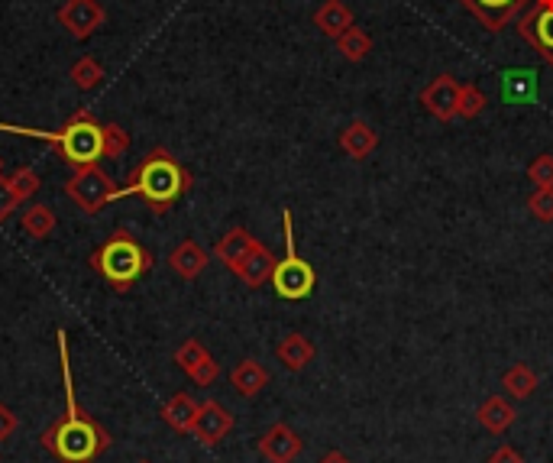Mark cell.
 <instances>
[{
	"mask_svg": "<svg viewBox=\"0 0 553 463\" xmlns=\"http://www.w3.org/2000/svg\"><path fill=\"white\" fill-rule=\"evenodd\" d=\"M59 360H62V389H65V415L55 418L43 431V447L55 454L62 463H91L98 454L110 447L107 431L91 421L78 408L75 399V383H72V357H68V334L59 331Z\"/></svg>",
	"mask_w": 553,
	"mask_h": 463,
	"instance_id": "6da1fadb",
	"label": "cell"
},
{
	"mask_svg": "<svg viewBox=\"0 0 553 463\" xmlns=\"http://www.w3.org/2000/svg\"><path fill=\"white\" fill-rule=\"evenodd\" d=\"M13 431H17V415L7 405H0V441H7Z\"/></svg>",
	"mask_w": 553,
	"mask_h": 463,
	"instance_id": "1f68e13d",
	"label": "cell"
},
{
	"mask_svg": "<svg viewBox=\"0 0 553 463\" xmlns=\"http://www.w3.org/2000/svg\"><path fill=\"white\" fill-rule=\"evenodd\" d=\"M256 243H259V240H256L246 227H233V230H227V234L217 240L214 256H217V260L233 272V269H237V266L243 263V256L256 247Z\"/></svg>",
	"mask_w": 553,
	"mask_h": 463,
	"instance_id": "e0dca14e",
	"label": "cell"
},
{
	"mask_svg": "<svg viewBox=\"0 0 553 463\" xmlns=\"http://www.w3.org/2000/svg\"><path fill=\"white\" fill-rule=\"evenodd\" d=\"M502 94L511 104H531L537 98V72L531 68H511L502 75Z\"/></svg>",
	"mask_w": 553,
	"mask_h": 463,
	"instance_id": "44dd1931",
	"label": "cell"
},
{
	"mask_svg": "<svg viewBox=\"0 0 553 463\" xmlns=\"http://www.w3.org/2000/svg\"><path fill=\"white\" fill-rule=\"evenodd\" d=\"M201 412V405L188 396V392H175L172 399H165L162 408H159V415L162 421L169 425L172 431L178 434H191V428H195V418Z\"/></svg>",
	"mask_w": 553,
	"mask_h": 463,
	"instance_id": "5bb4252c",
	"label": "cell"
},
{
	"mask_svg": "<svg viewBox=\"0 0 553 463\" xmlns=\"http://www.w3.org/2000/svg\"><path fill=\"white\" fill-rule=\"evenodd\" d=\"M233 431V415L227 412L220 402H204L201 412L195 418V428H191V438L201 441L204 447H214L227 438V434Z\"/></svg>",
	"mask_w": 553,
	"mask_h": 463,
	"instance_id": "30bf717a",
	"label": "cell"
},
{
	"mask_svg": "<svg viewBox=\"0 0 553 463\" xmlns=\"http://www.w3.org/2000/svg\"><path fill=\"white\" fill-rule=\"evenodd\" d=\"M275 357H279V363L285 366V370L301 373V370H308V363L314 360V344L304 334L292 331V334H285L279 340V347H275Z\"/></svg>",
	"mask_w": 553,
	"mask_h": 463,
	"instance_id": "ac0fdd59",
	"label": "cell"
},
{
	"mask_svg": "<svg viewBox=\"0 0 553 463\" xmlns=\"http://www.w3.org/2000/svg\"><path fill=\"white\" fill-rule=\"evenodd\" d=\"M140 463H149V460H140Z\"/></svg>",
	"mask_w": 553,
	"mask_h": 463,
	"instance_id": "74e56055",
	"label": "cell"
},
{
	"mask_svg": "<svg viewBox=\"0 0 553 463\" xmlns=\"http://www.w3.org/2000/svg\"><path fill=\"white\" fill-rule=\"evenodd\" d=\"M282 234H285V256L282 260H275V269H272V289L285 302H301V298H308L317 285V276H314V266L308 260H301L298 250H295V224H292V211H282Z\"/></svg>",
	"mask_w": 553,
	"mask_h": 463,
	"instance_id": "5b68a950",
	"label": "cell"
},
{
	"mask_svg": "<svg viewBox=\"0 0 553 463\" xmlns=\"http://www.w3.org/2000/svg\"><path fill=\"white\" fill-rule=\"evenodd\" d=\"M207 263H211V256H207V250L201 247L198 240H182L178 247L169 253V266L175 276H182V279H198L201 272L207 269Z\"/></svg>",
	"mask_w": 553,
	"mask_h": 463,
	"instance_id": "4fadbf2b",
	"label": "cell"
},
{
	"mask_svg": "<svg viewBox=\"0 0 553 463\" xmlns=\"http://www.w3.org/2000/svg\"><path fill=\"white\" fill-rule=\"evenodd\" d=\"M456 101H460V81L450 78V75L434 78L431 85L421 91V104L437 120H453L456 117Z\"/></svg>",
	"mask_w": 553,
	"mask_h": 463,
	"instance_id": "8fae6325",
	"label": "cell"
},
{
	"mask_svg": "<svg viewBox=\"0 0 553 463\" xmlns=\"http://www.w3.org/2000/svg\"><path fill=\"white\" fill-rule=\"evenodd\" d=\"M537 46L544 49V56L553 62V10H541V17H537Z\"/></svg>",
	"mask_w": 553,
	"mask_h": 463,
	"instance_id": "f546056e",
	"label": "cell"
},
{
	"mask_svg": "<svg viewBox=\"0 0 553 463\" xmlns=\"http://www.w3.org/2000/svg\"><path fill=\"white\" fill-rule=\"evenodd\" d=\"M230 383H233V389H237L243 399H253V396H259V392L269 386V370L259 360H240L237 366H233Z\"/></svg>",
	"mask_w": 553,
	"mask_h": 463,
	"instance_id": "d6986e66",
	"label": "cell"
},
{
	"mask_svg": "<svg viewBox=\"0 0 553 463\" xmlns=\"http://www.w3.org/2000/svg\"><path fill=\"white\" fill-rule=\"evenodd\" d=\"M175 363H178V370H182L191 383L201 386V389L214 386L217 376H220V363L211 357V350H207L195 337H188L185 344L175 350Z\"/></svg>",
	"mask_w": 553,
	"mask_h": 463,
	"instance_id": "52a82bcc",
	"label": "cell"
},
{
	"mask_svg": "<svg viewBox=\"0 0 553 463\" xmlns=\"http://www.w3.org/2000/svg\"><path fill=\"white\" fill-rule=\"evenodd\" d=\"M0 133H13V136H26V140H43L59 149V156L68 166H94V162L104 159V124L94 120L88 107H81L62 130H36V127H17V124H0Z\"/></svg>",
	"mask_w": 553,
	"mask_h": 463,
	"instance_id": "3957f363",
	"label": "cell"
},
{
	"mask_svg": "<svg viewBox=\"0 0 553 463\" xmlns=\"http://www.w3.org/2000/svg\"><path fill=\"white\" fill-rule=\"evenodd\" d=\"M65 195L85 214H101L110 201H117V182L94 162V166L75 169L72 179L65 182Z\"/></svg>",
	"mask_w": 553,
	"mask_h": 463,
	"instance_id": "8992f818",
	"label": "cell"
},
{
	"mask_svg": "<svg viewBox=\"0 0 553 463\" xmlns=\"http://www.w3.org/2000/svg\"><path fill=\"white\" fill-rule=\"evenodd\" d=\"M91 269L117 292H127L136 279H143L152 269V256L140 240L130 237L127 230L110 234L98 250L91 253Z\"/></svg>",
	"mask_w": 553,
	"mask_h": 463,
	"instance_id": "277c9868",
	"label": "cell"
},
{
	"mask_svg": "<svg viewBox=\"0 0 553 463\" xmlns=\"http://www.w3.org/2000/svg\"><path fill=\"white\" fill-rule=\"evenodd\" d=\"M0 172H4V162H0Z\"/></svg>",
	"mask_w": 553,
	"mask_h": 463,
	"instance_id": "8d00e7d4",
	"label": "cell"
},
{
	"mask_svg": "<svg viewBox=\"0 0 553 463\" xmlns=\"http://www.w3.org/2000/svg\"><path fill=\"white\" fill-rule=\"evenodd\" d=\"M528 208L537 221H553V188H537L528 198Z\"/></svg>",
	"mask_w": 553,
	"mask_h": 463,
	"instance_id": "4dcf8cb0",
	"label": "cell"
},
{
	"mask_svg": "<svg viewBox=\"0 0 553 463\" xmlns=\"http://www.w3.org/2000/svg\"><path fill=\"white\" fill-rule=\"evenodd\" d=\"M130 149V133L120 124H104V159H120Z\"/></svg>",
	"mask_w": 553,
	"mask_h": 463,
	"instance_id": "4316f807",
	"label": "cell"
},
{
	"mask_svg": "<svg viewBox=\"0 0 553 463\" xmlns=\"http://www.w3.org/2000/svg\"><path fill=\"white\" fill-rule=\"evenodd\" d=\"M314 23L324 36L337 39L353 26V10L343 4V0H327V4H321V10L314 13Z\"/></svg>",
	"mask_w": 553,
	"mask_h": 463,
	"instance_id": "ffe728a7",
	"label": "cell"
},
{
	"mask_svg": "<svg viewBox=\"0 0 553 463\" xmlns=\"http://www.w3.org/2000/svg\"><path fill=\"white\" fill-rule=\"evenodd\" d=\"M541 4V10H553V0H537Z\"/></svg>",
	"mask_w": 553,
	"mask_h": 463,
	"instance_id": "d590c367",
	"label": "cell"
},
{
	"mask_svg": "<svg viewBox=\"0 0 553 463\" xmlns=\"http://www.w3.org/2000/svg\"><path fill=\"white\" fill-rule=\"evenodd\" d=\"M337 49L347 62H363L369 56V49H372V39L359 30V26H350L347 33L337 36Z\"/></svg>",
	"mask_w": 553,
	"mask_h": 463,
	"instance_id": "d4e9b609",
	"label": "cell"
},
{
	"mask_svg": "<svg viewBox=\"0 0 553 463\" xmlns=\"http://www.w3.org/2000/svg\"><path fill=\"white\" fill-rule=\"evenodd\" d=\"M476 421L489 434H505L518 421V408L511 405L505 396H489L486 402L476 408Z\"/></svg>",
	"mask_w": 553,
	"mask_h": 463,
	"instance_id": "9a60e30c",
	"label": "cell"
},
{
	"mask_svg": "<svg viewBox=\"0 0 553 463\" xmlns=\"http://www.w3.org/2000/svg\"><path fill=\"white\" fill-rule=\"evenodd\" d=\"M489 463H524V457H521L511 444H502L499 451H492Z\"/></svg>",
	"mask_w": 553,
	"mask_h": 463,
	"instance_id": "d6a6232c",
	"label": "cell"
},
{
	"mask_svg": "<svg viewBox=\"0 0 553 463\" xmlns=\"http://www.w3.org/2000/svg\"><path fill=\"white\" fill-rule=\"evenodd\" d=\"M104 20L107 10L101 7V0H65L59 7V23L75 39H91L104 26Z\"/></svg>",
	"mask_w": 553,
	"mask_h": 463,
	"instance_id": "ba28073f",
	"label": "cell"
},
{
	"mask_svg": "<svg viewBox=\"0 0 553 463\" xmlns=\"http://www.w3.org/2000/svg\"><path fill=\"white\" fill-rule=\"evenodd\" d=\"M479 4H486V7H508L511 0H479Z\"/></svg>",
	"mask_w": 553,
	"mask_h": 463,
	"instance_id": "e575fe53",
	"label": "cell"
},
{
	"mask_svg": "<svg viewBox=\"0 0 553 463\" xmlns=\"http://www.w3.org/2000/svg\"><path fill=\"white\" fill-rule=\"evenodd\" d=\"M502 389L511 399H531L541 389V376H537L528 363H515L502 373Z\"/></svg>",
	"mask_w": 553,
	"mask_h": 463,
	"instance_id": "7402d4cb",
	"label": "cell"
},
{
	"mask_svg": "<svg viewBox=\"0 0 553 463\" xmlns=\"http://www.w3.org/2000/svg\"><path fill=\"white\" fill-rule=\"evenodd\" d=\"M272 269H275V256L266 243H256V247L243 256V263L233 269L240 276V282L246 289H259V285L272 282Z\"/></svg>",
	"mask_w": 553,
	"mask_h": 463,
	"instance_id": "7c38bea8",
	"label": "cell"
},
{
	"mask_svg": "<svg viewBox=\"0 0 553 463\" xmlns=\"http://www.w3.org/2000/svg\"><path fill=\"white\" fill-rule=\"evenodd\" d=\"M191 188V172L169 149L156 146L133 169L127 185H117V198H143L156 214H165Z\"/></svg>",
	"mask_w": 553,
	"mask_h": 463,
	"instance_id": "7a4b0ae2",
	"label": "cell"
},
{
	"mask_svg": "<svg viewBox=\"0 0 553 463\" xmlns=\"http://www.w3.org/2000/svg\"><path fill=\"white\" fill-rule=\"evenodd\" d=\"M528 179L537 185V188H553V156L550 153H541L531 166H528Z\"/></svg>",
	"mask_w": 553,
	"mask_h": 463,
	"instance_id": "f1b7e54d",
	"label": "cell"
},
{
	"mask_svg": "<svg viewBox=\"0 0 553 463\" xmlns=\"http://www.w3.org/2000/svg\"><path fill=\"white\" fill-rule=\"evenodd\" d=\"M317 463H353V460L347 454H340V451H330V454H324Z\"/></svg>",
	"mask_w": 553,
	"mask_h": 463,
	"instance_id": "836d02e7",
	"label": "cell"
},
{
	"mask_svg": "<svg viewBox=\"0 0 553 463\" xmlns=\"http://www.w3.org/2000/svg\"><path fill=\"white\" fill-rule=\"evenodd\" d=\"M301 451H304L301 434L295 428H288L285 421L272 425L259 438V454H262V460H269V463H295Z\"/></svg>",
	"mask_w": 553,
	"mask_h": 463,
	"instance_id": "9c48e42d",
	"label": "cell"
},
{
	"mask_svg": "<svg viewBox=\"0 0 553 463\" xmlns=\"http://www.w3.org/2000/svg\"><path fill=\"white\" fill-rule=\"evenodd\" d=\"M26 198L17 192V185H13V179H4V175H0V224L7 221V217L13 214L20 208Z\"/></svg>",
	"mask_w": 553,
	"mask_h": 463,
	"instance_id": "83f0119b",
	"label": "cell"
},
{
	"mask_svg": "<svg viewBox=\"0 0 553 463\" xmlns=\"http://www.w3.org/2000/svg\"><path fill=\"white\" fill-rule=\"evenodd\" d=\"M68 78H72V85L78 91H91L104 81V65L91 56H81L72 68H68Z\"/></svg>",
	"mask_w": 553,
	"mask_h": 463,
	"instance_id": "cb8c5ba5",
	"label": "cell"
},
{
	"mask_svg": "<svg viewBox=\"0 0 553 463\" xmlns=\"http://www.w3.org/2000/svg\"><path fill=\"white\" fill-rule=\"evenodd\" d=\"M23 230L30 234L33 240H46L52 237L55 230V214L49 204H30V208L23 211Z\"/></svg>",
	"mask_w": 553,
	"mask_h": 463,
	"instance_id": "603a6c76",
	"label": "cell"
},
{
	"mask_svg": "<svg viewBox=\"0 0 553 463\" xmlns=\"http://www.w3.org/2000/svg\"><path fill=\"white\" fill-rule=\"evenodd\" d=\"M376 146H379V133L372 130V124H366V120H353V124H347L340 133V149L356 162L369 159Z\"/></svg>",
	"mask_w": 553,
	"mask_h": 463,
	"instance_id": "2e32d148",
	"label": "cell"
},
{
	"mask_svg": "<svg viewBox=\"0 0 553 463\" xmlns=\"http://www.w3.org/2000/svg\"><path fill=\"white\" fill-rule=\"evenodd\" d=\"M486 111V94H482L476 85H460V101H456V117L473 120Z\"/></svg>",
	"mask_w": 553,
	"mask_h": 463,
	"instance_id": "484cf974",
	"label": "cell"
}]
</instances>
